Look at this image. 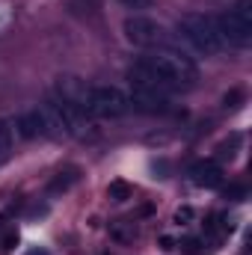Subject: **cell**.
Returning a JSON list of instances; mask_svg holds the SVG:
<instances>
[{
    "mask_svg": "<svg viewBox=\"0 0 252 255\" xmlns=\"http://www.w3.org/2000/svg\"><path fill=\"white\" fill-rule=\"evenodd\" d=\"M127 77H130V86H145L160 92H187L199 80V68L190 57L178 51H160L130 65Z\"/></svg>",
    "mask_w": 252,
    "mask_h": 255,
    "instance_id": "obj_1",
    "label": "cell"
},
{
    "mask_svg": "<svg viewBox=\"0 0 252 255\" xmlns=\"http://www.w3.org/2000/svg\"><path fill=\"white\" fill-rule=\"evenodd\" d=\"M178 36L187 39L190 48L211 57V54H220L223 51V36L217 30V18L205 15V12H187L178 18Z\"/></svg>",
    "mask_w": 252,
    "mask_h": 255,
    "instance_id": "obj_2",
    "label": "cell"
},
{
    "mask_svg": "<svg viewBox=\"0 0 252 255\" xmlns=\"http://www.w3.org/2000/svg\"><path fill=\"white\" fill-rule=\"evenodd\" d=\"M217 30L223 42L247 48L252 42V0H238L229 12H223L217 18Z\"/></svg>",
    "mask_w": 252,
    "mask_h": 255,
    "instance_id": "obj_3",
    "label": "cell"
},
{
    "mask_svg": "<svg viewBox=\"0 0 252 255\" xmlns=\"http://www.w3.org/2000/svg\"><path fill=\"white\" fill-rule=\"evenodd\" d=\"M130 110V101L119 86H92L89 89V113L98 119H119Z\"/></svg>",
    "mask_w": 252,
    "mask_h": 255,
    "instance_id": "obj_4",
    "label": "cell"
},
{
    "mask_svg": "<svg viewBox=\"0 0 252 255\" xmlns=\"http://www.w3.org/2000/svg\"><path fill=\"white\" fill-rule=\"evenodd\" d=\"M122 33H125L127 42L136 45V48H157V45L166 42L163 24L145 18V15H127L125 24H122Z\"/></svg>",
    "mask_w": 252,
    "mask_h": 255,
    "instance_id": "obj_5",
    "label": "cell"
},
{
    "mask_svg": "<svg viewBox=\"0 0 252 255\" xmlns=\"http://www.w3.org/2000/svg\"><path fill=\"white\" fill-rule=\"evenodd\" d=\"M130 107L145 110V113H169V101L160 89H145V86H133V92L127 95Z\"/></svg>",
    "mask_w": 252,
    "mask_h": 255,
    "instance_id": "obj_6",
    "label": "cell"
},
{
    "mask_svg": "<svg viewBox=\"0 0 252 255\" xmlns=\"http://www.w3.org/2000/svg\"><path fill=\"white\" fill-rule=\"evenodd\" d=\"M190 175H193V184H196V187H205V190L223 187V169H220L214 160H196V163L190 166Z\"/></svg>",
    "mask_w": 252,
    "mask_h": 255,
    "instance_id": "obj_7",
    "label": "cell"
},
{
    "mask_svg": "<svg viewBox=\"0 0 252 255\" xmlns=\"http://www.w3.org/2000/svg\"><path fill=\"white\" fill-rule=\"evenodd\" d=\"M12 130H15L21 139H36V136H45V128H42V116H39V110L21 113V116L12 122Z\"/></svg>",
    "mask_w": 252,
    "mask_h": 255,
    "instance_id": "obj_8",
    "label": "cell"
},
{
    "mask_svg": "<svg viewBox=\"0 0 252 255\" xmlns=\"http://www.w3.org/2000/svg\"><path fill=\"white\" fill-rule=\"evenodd\" d=\"M80 181V169H63V172H57L54 178H51V184H48V196H60V193H68L74 184Z\"/></svg>",
    "mask_w": 252,
    "mask_h": 255,
    "instance_id": "obj_9",
    "label": "cell"
},
{
    "mask_svg": "<svg viewBox=\"0 0 252 255\" xmlns=\"http://www.w3.org/2000/svg\"><path fill=\"white\" fill-rule=\"evenodd\" d=\"M12 157V125L0 119V166Z\"/></svg>",
    "mask_w": 252,
    "mask_h": 255,
    "instance_id": "obj_10",
    "label": "cell"
},
{
    "mask_svg": "<svg viewBox=\"0 0 252 255\" xmlns=\"http://www.w3.org/2000/svg\"><path fill=\"white\" fill-rule=\"evenodd\" d=\"M107 196H110L113 202H127V199L133 196V190H130V184H127V181H110Z\"/></svg>",
    "mask_w": 252,
    "mask_h": 255,
    "instance_id": "obj_11",
    "label": "cell"
},
{
    "mask_svg": "<svg viewBox=\"0 0 252 255\" xmlns=\"http://www.w3.org/2000/svg\"><path fill=\"white\" fill-rule=\"evenodd\" d=\"M181 253L184 255H205V241H199V238H187V241L181 244Z\"/></svg>",
    "mask_w": 252,
    "mask_h": 255,
    "instance_id": "obj_12",
    "label": "cell"
},
{
    "mask_svg": "<svg viewBox=\"0 0 252 255\" xmlns=\"http://www.w3.org/2000/svg\"><path fill=\"white\" fill-rule=\"evenodd\" d=\"M151 3L154 0H119V6L127 9V12H133V15H139L142 9H151Z\"/></svg>",
    "mask_w": 252,
    "mask_h": 255,
    "instance_id": "obj_13",
    "label": "cell"
},
{
    "mask_svg": "<svg viewBox=\"0 0 252 255\" xmlns=\"http://www.w3.org/2000/svg\"><path fill=\"white\" fill-rule=\"evenodd\" d=\"M223 193H226V199H232V202H244V199L250 196V190H247L244 184H229Z\"/></svg>",
    "mask_w": 252,
    "mask_h": 255,
    "instance_id": "obj_14",
    "label": "cell"
},
{
    "mask_svg": "<svg viewBox=\"0 0 252 255\" xmlns=\"http://www.w3.org/2000/svg\"><path fill=\"white\" fill-rule=\"evenodd\" d=\"M0 247H3V253H12L15 247H18V232L12 229V232H6L3 235V241H0Z\"/></svg>",
    "mask_w": 252,
    "mask_h": 255,
    "instance_id": "obj_15",
    "label": "cell"
},
{
    "mask_svg": "<svg viewBox=\"0 0 252 255\" xmlns=\"http://www.w3.org/2000/svg\"><path fill=\"white\" fill-rule=\"evenodd\" d=\"M190 220H193V208H181V211H175V223H178V226H187Z\"/></svg>",
    "mask_w": 252,
    "mask_h": 255,
    "instance_id": "obj_16",
    "label": "cell"
},
{
    "mask_svg": "<svg viewBox=\"0 0 252 255\" xmlns=\"http://www.w3.org/2000/svg\"><path fill=\"white\" fill-rule=\"evenodd\" d=\"M241 98H244V92H241V89H232V92L226 95V107H238Z\"/></svg>",
    "mask_w": 252,
    "mask_h": 255,
    "instance_id": "obj_17",
    "label": "cell"
},
{
    "mask_svg": "<svg viewBox=\"0 0 252 255\" xmlns=\"http://www.w3.org/2000/svg\"><path fill=\"white\" fill-rule=\"evenodd\" d=\"M160 250H163V253H169V250H175V241H172L169 235H163V238H160Z\"/></svg>",
    "mask_w": 252,
    "mask_h": 255,
    "instance_id": "obj_18",
    "label": "cell"
}]
</instances>
